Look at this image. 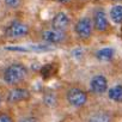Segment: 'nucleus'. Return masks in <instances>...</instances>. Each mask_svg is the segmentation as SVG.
Returning a JSON list of instances; mask_svg holds the SVG:
<instances>
[{"mask_svg": "<svg viewBox=\"0 0 122 122\" xmlns=\"http://www.w3.org/2000/svg\"><path fill=\"white\" fill-rule=\"evenodd\" d=\"M29 67L20 62V61H15L9 65H6L1 71V81L6 87H16L22 86L26 79L29 78Z\"/></svg>", "mask_w": 122, "mask_h": 122, "instance_id": "f257e3e1", "label": "nucleus"}, {"mask_svg": "<svg viewBox=\"0 0 122 122\" xmlns=\"http://www.w3.org/2000/svg\"><path fill=\"white\" fill-rule=\"evenodd\" d=\"M30 34V25L22 20V19H13L11 20L4 29L3 35L6 40L15 41V40H20Z\"/></svg>", "mask_w": 122, "mask_h": 122, "instance_id": "f03ea898", "label": "nucleus"}, {"mask_svg": "<svg viewBox=\"0 0 122 122\" xmlns=\"http://www.w3.org/2000/svg\"><path fill=\"white\" fill-rule=\"evenodd\" d=\"M67 103L72 108H83L89 102V93L85 89L78 85H72L67 87L65 93Z\"/></svg>", "mask_w": 122, "mask_h": 122, "instance_id": "7ed1b4c3", "label": "nucleus"}, {"mask_svg": "<svg viewBox=\"0 0 122 122\" xmlns=\"http://www.w3.org/2000/svg\"><path fill=\"white\" fill-rule=\"evenodd\" d=\"M31 98V92L28 87L16 86V87H9L6 89L5 95V103L9 105H16L23 102H26Z\"/></svg>", "mask_w": 122, "mask_h": 122, "instance_id": "20e7f679", "label": "nucleus"}, {"mask_svg": "<svg viewBox=\"0 0 122 122\" xmlns=\"http://www.w3.org/2000/svg\"><path fill=\"white\" fill-rule=\"evenodd\" d=\"M41 41L49 46H61L70 41V35L67 31H60L49 28L41 32Z\"/></svg>", "mask_w": 122, "mask_h": 122, "instance_id": "39448f33", "label": "nucleus"}, {"mask_svg": "<svg viewBox=\"0 0 122 122\" xmlns=\"http://www.w3.org/2000/svg\"><path fill=\"white\" fill-rule=\"evenodd\" d=\"M93 31L95 30H93L91 17L84 16V17H80L79 19L76 20V23H74V34H76L78 40H80L83 42L89 41L92 37Z\"/></svg>", "mask_w": 122, "mask_h": 122, "instance_id": "423d86ee", "label": "nucleus"}, {"mask_svg": "<svg viewBox=\"0 0 122 122\" xmlns=\"http://www.w3.org/2000/svg\"><path fill=\"white\" fill-rule=\"evenodd\" d=\"M92 20V25H93V30L99 32V34H107L110 30V19L108 13L105 12V10L103 7H97L93 11V15L91 17Z\"/></svg>", "mask_w": 122, "mask_h": 122, "instance_id": "0eeeda50", "label": "nucleus"}, {"mask_svg": "<svg viewBox=\"0 0 122 122\" xmlns=\"http://www.w3.org/2000/svg\"><path fill=\"white\" fill-rule=\"evenodd\" d=\"M71 25H72V18L65 11L56 12L50 20V28L60 31H68Z\"/></svg>", "mask_w": 122, "mask_h": 122, "instance_id": "6e6552de", "label": "nucleus"}, {"mask_svg": "<svg viewBox=\"0 0 122 122\" xmlns=\"http://www.w3.org/2000/svg\"><path fill=\"white\" fill-rule=\"evenodd\" d=\"M109 90V80L104 74H95L90 79V91L93 95H104Z\"/></svg>", "mask_w": 122, "mask_h": 122, "instance_id": "1a4fd4ad", "label": "nucleus"}, {"mask_svg": "<svg viewBox=\"0 0 122 122\" xmlns=\"http://www.w3.org/2000/svg\"><path fill=\"white\" fill-rule=\"evenodd\" d=\"M115 54H116V51H115L114 48L103 47L95 53V56L98 61H101V62H109V61H111L115 57Z\"/></svg>", "mask_w": 122, "mask_h": 122, "instance_id": "9d476101", "label": "nucleus"}, {"mask_svg": "<svg viewBox=\"0 0 122 122\" xmlns=\"http://www.w3.org/2000/svg\"><path fill=\"white\" fill-rule=\"evenodd\" d=\"M87 122H112V115L107 110H97L87 117Z\"/></svg>", "mask_w": 122, "mask_h": 122, "instance_id": "9b49d317", "label": "nucleus"}, {"mask_svg": "<svg viewBox=\"0 0 122 122\" xmlns=\"http://www.w3.org/2000/svg\"><path fill=\"white\" fill-rule=\"evenodd\" d=\"M108 16H109L110 23H112L115 25H121L122 24V4L114 5L110 9Z\"/></svg>", "mask_w": 122, "mask_h": 122, "instance_id": "f8f14e48", "label": "nucleus"}, {"mask_svg": "<svg viewBox=\"0 0 122 122\" xmlns=\"http://www.w3.org/2000/svg\"><path fill=\"white\" fill-rule=\"evenodd\" d=\"M107 95L108 98L114 103H122V84H115L109 87Z\"/></svg>", "mask_w": 122, "mask_h": 122, "instance_id": "ddd939ff", "label": "nucleus"}, {"mask_svg": "<svg viewBox=\"0 0 122 122\" xmlns=\"http://www.w3.org/2000/svg\"><path fill=\"white\" fill-rule=\"evenodd\" d=\"M1 3H3V5L7 10H10V11H17V10H19L23 6L24 0H1Z\"/></svg>", "mask_w": 122, "mask_h": 122, "instance_id": "4468645a", "label": "nucleus"}, {"mask_svg": "<svg viewBox=\"0 0 122 122\" xmlns=\"http://www.w3.org/2000/svg\"><path fill=\"white\" fill-rule=\"evenodd\" d=\"M0 122H15V118L10 111L0 110Z\"/></svg>", "mask_w": 122, "mask_h": 122, "instance_id": "2eb2a0df", "label": "nucleus"}, {"mask_svg": "<svg viewBox=\"0 0 122 122\" xmlns=\"http://www.w3.org/2000/svg\"><path fill=\"white\" fill-rule=\"evenodd\" d=\"M44 103L48 104L49 107H53L55 103H56V97L51 93L50 96L49 95H44Z\"/></svg>", "mask_w": 122, "mask_h": 122, "instance_id": "dca6fc26", "label": "nucleus"}, {"mask_svg": "<svg viewBox=\"0 0 122 122\" xmlns=\"http://www.w3.org/2000/svg\"><path fill=\"white\" fill-rule=\"evenodd\" d=\"M18 122H38V120L34 115H24L18 120Z\"/></svg>", "mask_w": 122, "mask_h": 122, "instance_id": "f3484780", "label": "nucleus"}, {"mask_svg": "<svg viewBox=\"0 0 122 122\" xmlns=\"http://www.w3.org/2000/svg\"><path fill=\"white\" fill-rule=\"evenodd\" d=\"M5 95H6V89H5V86L0 85V110H1L3 104L5 103Z\"/></svg>", "mask_w": 122, "mask_h": 122, "instance_id": "a211bd4d", "label": "nucleus"}, {"mask_svg": "<svg viewBox=\"0 0 122 122\" xmlns=\"http://www.w3.org/2000/svg\"><path fill=\"white\" fill-rule=\"evenodd\" d=\"M56 3H60V4H70L72 3V0H54Z\"/></svg>", "mask_w": 122, "mask_h": 122, "instance_id": "6ab92c4d", "label": "nucleus"}, {"mask_svg": "<svg viewBox=\"0 0 122 122\" xmlns=\"http://www.w3.org/2000/svg\"><path fill=\"white\" fill-rule=\"evenodd\" d=\"M112 1H116V3H121L122 0H112Z\"/></svg>", "mask_w": 122, "mask_h": 122, "instance_id": "aec40b11", "label": "nucleus"}]
</instances>
